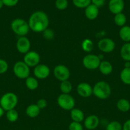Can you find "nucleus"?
Returning <instances> with one entry per match:
<instances>
[{
    "label": "nucleus",
    "mask_w": 130,
    "mask_h": 130,
    "mask_svg": "<svg viewBox=\"0 0 130 130\" xmlns=\"http://www.w3.org/2000/svg\"><path fill=\"white\" fill-rule=\"evenodd\" d=\"M69 130H84L83 126L82 125L81 123H77V122L72 121L68 126Z\"/></svg>",
    "instance_id": "72a5a7b5"
},
{
    "label": "nucleus",
    "mask_w": 130,
    "mask_h": 130,
    "mask_svg": "<svg viewBox=\"0 0 130 130\" xmlns=\"http://www.w3.org/2000/svg\"><path fill=\"white\" fill-rule=\"evenodd\" d=\"M106 130H122V125L117 121H113L107 124Z\"/></svg>",
    "instance_id": "c756f323"
},
{
    "label": "nucleus",
    "mask_w": 130,
    "mask_h": 130,
    "mask_svg": "<svg viewBox=\"0 0 130 130\" xmlns=\"http://www.w3.org/2000/svg\"><path fill=\"white\" fill-rule=\"evenodd\" d=\"M101 59L100 57L94 54H88L82 59V64L85 68L89 70H95L98 69Z\"/></svg>",
    "instance_id": "0eeeda50"
},
{
    "label": "nucleus",
    "mask_w": 130,
    "mask_h": 130,
    "mask_svg": "<svg viewBox=\"0 0 130 130\" xmlns=\"http://www.w3.org/2000/svg\"><path fill=\"white\" fill-rule=\"evenodd\" d=\"M8 69V63L5 60L0 58V74L5 73Z\"/></svg>",
    "instance_id": "473e14b6"
},
{
    "label": "nucleus",
    "mask_w": 130,
    "mask_h": 130,
    "mask_svg": "<svg viewBox=\"0 0 130 130\" xmlns=\"http://www.w3.org/2000/svg\"><path fill=\"white\" fill-rule=\"evenodd\" d=\"M119 35L120 38L125 43H130V26L124 25L121 27Z\"/></svg>",
    "instance_id": "aec40b11"
},
{
    "label": "nucleus",
    "mask_w": 130,
    "mask_h": 130,
    "mask_svg": "<svg viewBox=\"0 0 130 130\" xmlns=\"http://www.w3.org/2000/svg\"><path fill=\"white\" fill-rule=\"evenodd\" d=\"M121 57L124 60L130 61V43H126L122 46L120 51Z\"/></svg>",
    "instance_id": "4be33fe9"
},
{
    "label": "nucleus",
    "mask_w": 130,
    "mask_h": 130,
    "mask_svg": "<svg viewBox=\"0 0 130 130\" xmlns=\"http://www.w3.org/2000/svg\"><path fill=\"white\" fill-rule=\"evenodd\" d=\"M54 76L59 81L68 80L70 77V71L66 66L59 64L56 66L54 69Z\"/></svg>",
    "instance_id": "6e6552de"
},
{
    "label": "nucleus",
    "mask_w": 130,
    "mask_h": 130,
    "mask_svg": "<svg viewBox=\"0 0 130 130\" xmlns=\"http://www.w3.org/2000/svg\"><path fill=\"white\" fill-rule=\"evenodd\" d=\"M73 4L79 8H85L91 4V0H72Z\"/></svg>",
    "instance_id": "c85d7f7f"
},
{
    "label": "nucleus",
    "mask_w": 130,
    "mask_h": 130,
    "mask_svg": "<svg viewBox=\"0 0 130 130\" xmlns=\"http://www.w3.org/2000/svg\"><path fill=\"white\" fill-rule=\"evenodd\" d=\"M99 124V119L97 116L90 115L84 121V127L88 130H94Z\"/></svg>",
    "instance_id": "2eb2a0df"
},
{
    "label": "nucleus",
    "mask_w": 130,
    "mask_h": 130,
    "mask_svg": "<svg viewBox=\"0 0 130 130\" xmlns=\"http://www.w3.org/2000/svg\"><path fill=\"white\" fill-rule=\"evenodd\" d=\"M25 86L27 88L30 90H35L38 88L39 86V83L36 77L29 76L25 79Z\"/></svg>",
    "instance_id": "5701e85b"
},
{
    "label": "nucleus",
    "mask_w": 130,
    "mask_h": 130,
    "mask_svg": "<svg viewBox=\"0 0 130 130\" xmlns=\"http://www.w3.org/2000/svg\"><path fill=\"white\" fill-rule=\"evenodd\" d=\"M124 8V0H110L108 2V9L114 15L122 13Z\"/></svg>",
    "instance_id": "4468645a"
},
{
    "label": "nucleus",
    "mask_w": 130,
    "mask_h": 130,
    "mask_svg": "<svg viewBox=\"0 0 130 130\" xmlns=\"http://www.w3.org/2000/svg\"><path fill=\"white\" fill-rule=\"evenodd\" d=\"M23 62L29 67H35L40 64V55L34 51H29L24 55Z\"/></svg>",
    "instance_id": "9d476101"
},
{
    "label": "nucleus",
    "mask_w": 130,
    "mask_h": 130,
    "mask_svg": "<svg viewBox=\"0 0 130 130\" xmlns=\"http://www.w3.org/2000/svg\"><path fill=\"white\" fill-rule=\"evenodd\" d=\"M19 99L16 94L12 92H8L1 96L0 99V106L5 111L14 109L18 104Z\"/></svg>",
    "instance_id": "7ed1b4c3"
},
{
    "label": "nucleus",
    "mask_w": 130,
    "mask_h": 130,
    "mask_svg": "<svg viewBox=\"0 0 130 130\" xmlns=\"http://www.w3.org/2000/svg\"><path fill=\"white\" fill-rule=\"evenodd\" d=\"M4 114H5V110H4V109L0 106V118H2V117L3 116Z\"/></svg>",
    "instance_id": "58836bf2"
},
{
    "label": "nucleus",
    "mask_w": 130,
    "mask_h": 130,
    "mask_svg": "<svg viewBox=\"0 0 130 130\" xmlns=\"http://www.w3.org/2000/svg\"><path fill=\"white\" fill-rule=\"evenodd\" d=\"M113 21H114L115 24L119 27H122L126 25L127 19L126 17L123 13H120L115 15L114 18H113Z\"/></svg>",
    "instance_id": "b1692460"
},
{
    "label": "nucleus",
    "mask_w": 130,
    "mask_h": 130,
    "mask_svg": "<svg viewBox=\"0 0 130 130\" xmlns=\"http://www.w3.org/2000/svg\"><path fill=\"white\" fill-rule=\"evenodd\" d=\"M41 109L37 106L36 104H31L27 107L25 114L29 118H35L39 116Z\"/></svg>",
    "instance_id": "6ab92c4d"
},
{
    "label": "nucleus",
    "mask_w": 130,
    "mask_h": 130,
    "mask_svg": "<svg viewBox=\"0 0 130 130\" xmlns=\"http://www.w3.org/2000/svg\"><path fill=\"white\" fill-rule=\"evenodd\" d=\"M55 6L59 10H64L68 6V0H56Z\"/></svg>",
    "instance_id": "7c9ffc66"
},
{
    "label": "nucleus",
    "mask_w": 130,
    "mask_h": 130,
    "mask_svg": "<svg viewBox=\"0 0 130 130\" xmlns=\"http://www.w3.org/2000/svg\"><path fill=\"white\" fill-rule=\"evenodd\" d=\"M78 95L82 98H89L93 95V87L87 83H80L76 87Z\"/></svg>",
    "instance_id": "ddd939ff"
},
{
    "label": "nucleus",
    "mask_w": 130,
    "mask_h": 130,
    "mask_svg": "<svg viewBox=\"0 0 130 130\" xmlns=\"http://www.w3.org/2000/svg\"><path fill=\"white\" fill-rule=\"evenodd\" d=\"M120 78L124 84L130 85V68H124L120 73Z\"/></svg>",
    "instance_id": "393cba45"
},
{
    "label": "nucleus",
    "mask_w": 130,
    "mask_h": 130,
    "mask_svg": "<svg viewBox=\"0 0 130 130\" xmlns=\"http://www.w3.org/2000/svg\"><path fill=\"white\" fill-rule=\"evenodd\" d=\"M28 22L31 30L36 33H42L48 28L49 18L44 11H36L31 15Z\"/></svg>",
    "instance_id": "f257e3e1"
},
{
    "label": "nucleus",
    "mask_w": 130,
    "mask_h": 130,
    "mask_svg": "<svg viewBox=\"0 0 130 130\" xmlns=\"http://www.w3.org/2000/svg\"><path fill=\"white\" fill-rule=\"evenodd\" d=\"M42 34H43V38L47 40H52L55 37V33L54 30L52 29H49V28H47V29H45L42 32Z\"/></svg>",
    "instance_id": "2f4dec72"
},
{
    "label": "nucleus",
    "mask_w": 130,
    "mask_h": 130,
    "mask_svg": "<svg viewBox=\"0 0 130 130\" xmlns=\"http://www.w3.org/2000/svg\"><path fill=\"white\" fill-rule=\"evenodd\" d=\"M3 6H4V5H3V3L2 0H0V10L2 8Z\"/></svg>",
    "instance_id": "a19ab883"
},
{
    "label": "nucleus",
    "mask_w": 130,
    "mask_h": 130,
    "mask_svg": "<svg viewBox=\"0 0 130 130\" xmlns=\"http://www.w3.org/2000/svg\"><path fill=\"white\" fill-rule=\"evenodd\" d=\"M105 3V0H91V4L94 5L98 8L104 6Z\"/></svg>",
    "instance_id": "e433bc0d"
},
{
    "label": "nucleus",
    "mask_w": 130,
    "mask_h": 130,
    "mask_svg": "<svg viewBox=\"0 0 130 130\" xmlns=\"http://www.w3.org/2000/svg\"><path fill=\"white\" fill-rule=\"evenodd\" d=\"M122 130H130V119L126 121L122 125Z\"/></svg>",
    "instance_id": "4c0bfd02"
},
{
    "label": "nucleus",
    "mask_w": 130,
    "mask_h": 130,
    "mask_svg": "<svg viewBox=\"0 0 130 130\" xmlns=\"http://www.w3.org/2000/svg\"><path fill=\"white\" fill-rule=\"evenodd\" d=\"M16 48L19 53L25 55L30 51V40L26 36L19 37L17 41Z\"/></svg>",
    "instance_id": "f8f14e48"
},
{
    "label": "nucleus",
    "mask_w": 130,
    "mask_h": 130,
    "mask_svg": "<svg viewBox=\"0 0 130 130\" xmlns=\"http://www.w3.org/2000/svg\"><path fill=\"white\" fill-rule=\"evenodd\" d=\"M85 17L90 20H94L99 15V8L93 4L89 5L85 8Z\"/></svg>",
    "instance_id": "dca6fc26"
},
{
    "label": "nucleus",
    "mask_w": 130,
    "mask_h": 130,
    "mask_svg": "<svg viewBox=\"0 0 130 130\" xmlns=\"http://www.w3.org/2000/svg\"><path fill=\"white\" fill-rule=\"evenodd\" d=\"M59 88L62 93L70 94L71 91H72V84L68 80L62 81V82H61V84H60Z\"/></svg>",
    "instance_id": "a878e982"
},
{
    "label": "nucleus",
    "mask_w": 130,
    "mask_h": 130,
    "mask_svg": "<svg viewBox=\"0 0 130 130\" xmlns=\"http://www.w3.org/2000/svg\"><path fill=\"white\" fill-rule=\"evenodd\" d=\"M6 118L10 123H15L19 119V113L15 109H11L6 111Z\"/></svg>",
    "instance_id": "cd10ccee"
},
{
    "label": "nucleus",
    "mask_w": 130,
    "mask_h": 130,
    "mask_svg": "<svg viewBox=\"0 0 130 130\" xmlns=\"http://www.w3.org/2000/svg\"><path fill=\"white\" fill-rule=\"evenodd\" d=\"M112 89L108 83L104 81L97 82L93 87V94L98 99L105 100L110 97Z\"/></svg>",
    "instance_id": "f03ea898"
},
{
    "label": "nucleus",
    "mask_w": 130,
    "mask_h": 130,
    "mask_svg": "<svg viewBox=\"0 0 130 130\" xmlns=\"http://www.w3.org/2000/svg\"><path fill=\"white\" fill-rule=\"evenodd\" d=\"M10 27L11 30L19 37L25 36L30 30L28 22L22 19H15L13 20Z\"/></svg>",
    "instance_id": "20e7f679"
},
{
    "label": "nucleus",
    "mask_w": 130,
    "mask_h": 130,
    "mask_svg": "<svg viewBox=\"0 0 130 130\" xmlns=\"http://www.w3.org/2000/svg\"><path fill=\"white\" fill-rule=\"evenodd\" d=\"M98 48L101 52L109 53L113 52L115 48V43L113 39L108 38L101 39L98 43Z\"/></svg>",
    "instance_id": "1a4fd4ad"
},
{
    "label": "nucleus",
    "mask_w": 130,
    "mask_h": 130,
    "mask_svg": "<svg viewBox=\"0 0 130 130\" xmlns=\"http://www.w3.org/2000/svg\"><path fill=\"white\" fill-rule=\"evenodd\" d=\"M50 70L48 66L45 64H38L34 67L33 74L36 78L39 79H44L49 76Z\"/></svg>",
    "instance_id": "9b49d317"
},
{
    "label": "nucleus",
    "mask_w": 130,
    "mask_h": 130,
    "mask_svg": "<svg viewBox=\"0 0 130 130\" xmlns=\"http://www.w3.org/2000/svg\"><path fill=\"white\" fill-rule=\"evenodd\" d=\"M124 68H130V61H126L125 62Z\"/></svg>",
    "instance_id": "ea45409f"
},
{
    "label": "nucleus",
    "mask_w": 130,
    "mask_h": 130,
    "mask_svg": "<svg viewBox=\"0 0 130 130\" xmlns=\"http://www.w3.org/2000/svg\"><path fill=\"white\" fill-rule=\"evenodd\" d=\"M70 116L73 121L81 123L85 119V116L82 110L78 108H73L70 110Z\"/></svg>",
    "instance_id": "f3484780"
},
{
    "label": "nucleus",
    "mask_w": 130,
    "mask_h": 130,
    "mask_svg": "<svg viewBox=\"0 0 130 130\" xmlns=\"http://www.w3.org/2000/svg\"><path fill=\"white\" fill-rule=\"evenodd\" d=\"M82 49L87 53H90L94 48V43L90 39H85L82 42Z\"/></svg>",
    "instance_id": "bb28decb"
},
{
    "label": "nucleus",
    "mask_w": 130,
    "mask_h": 130,
    "mask_svg": "<svg viewBox=\"0 0 130 130\" xmlns=\"http://www.w3.org/2000/svg\"><path fill=\"white\" fill-rule=\"evenodd\" d=\"M117 109L122 112H127L130 110V102L126 99H121L116 104Z\"/></svg>",
    "instance_id": "412c9836"
},
{
    "label": "nucleus",
    "mask_w": 130,
    "mask_h": 130,
    "mask_svg": "<svg viewBox=\"0 0 130 130\" xmlns=\"http://www.w3.org/2000/svg\"><path fill=\"white\" fill-rule=\"evenodd\" d=\"M98 69L99 70V72L102 74L107 76L112 73V71H113V66H112V63L108 61L103 60L101 61Z\"/></svg>",
    "instance_id": "a211bd4d"
},
{
    "label": "nucleus",
    "mask_w": 130,
    "mask_h": 130,
    "mask_svg": "<svg viewBox=\"0 0 130 130\" xmlns=\"http://www.w3.org/2000/svg\"><path fill=\"white\" fill-rule=\"evenodd\" d=\"M59 107L63 110H71L75 106V100L70 94L61 93L57 99Z\"/></svg>",
    "instance_id": "39448f33"
},
{
    "label": "nucleus",
    "mask_w": 130,
    "mask_h": 130,
    "mask_svg": "<svg viewBox=\"0 0 130 130\" xmlns=\"http://www.w3.org/2000/svg\"><path fill=\"white\" fill-rule=\"evenodd\" d=\"M13 72L17 77L24 79L29 76L30 67H28L23 61H19L14 64Z\"/></svg>",
    "instance_id": "423d86ee"
},
{
    "label": "nucleus",
    "mask_w": 130,
    "mask_h": 130,
    "mask_svg": "<svg viewBox=\"0 0 130 130\" xmlns=\"http://www.w3.org/2000/svg\"><path fill=\"white\" fill-rule=\"evenodd\" d=\"M2 1L5 6L8 7H13L17 5L19 0H2Z\"/></svg>",
    "instance_id": "f704fd0d"
},
{
    "label": "nucleus",
    "mask_w": 130,
    "mask_h": 130,
    "mask_svg": "<svg viewBox=\"0 0 130 130\" xmlns=\"http://www.w3.org/2000/svg\"><path fill=\"white\" fill-rule=\"evenodd\" d=\"M37 106L40 108V109H43L47 106V102L45 99H41L37 101L36 104Z\"/></svg>",
    "instance_id": "c9c22d12"
}]
</instances>
